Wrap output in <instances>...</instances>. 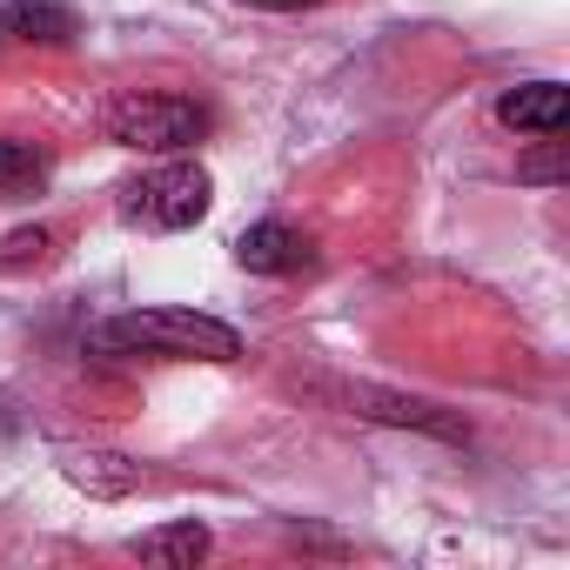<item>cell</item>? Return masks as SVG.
<instances>
[{
	"mask_svg": "<svg viewBox=\"0 0 570 570\" xmlns=\"http://www.w3.org/2000/svg\"><path fill=\"white\" fill-rule=\"evenodd\" d=\"M95 350H148V356H202V363H235L242 336L202 309H135L95 330Z\"/></svg>",
	"mask_w": 570,
	"mask_h": 570,
	"instance_id": "cell-1",
	"label": "cell"
},
{
	"mask_svg": "<svg viewBox=\"0 0 570 570\" xmlns=\"http://www.w3.org/2000/svg\"><path fill=\"white\" fill-rule=\"evenodd\" d=\"M108 135L135 155H181L208 135V108L188 101V95H155V88H135L108 108Z\"/></svg>",
	"mask_w": 570,
	"mask_h": 570,
	"instance_id": "cell-2",
	"label": "cell"
},
{
	"mask_svg": "<svg viewBox=\"0 0 570 570\" xmlns=\"http://www.w3.org/2000/svg\"><path fill=\"white\" fill-rule=\"evenodd\" d=\"M208 202H215V181H208L202 161H161V168H148L141 181L121 188V215L141 222V228H168V235L195 228L208 215Z\"/></svg>",
	"mask_w": 570,
	"mask_h": 570,
	"instance_id": "cell-3",
	"label": "cell"
},
{
	"mask_svg": "<svg viewBox=\"0 0 570 570\" xmlns=\"http://www.w3.org/2000/svg\"><path fill=\"white\" fill-rule=\"evenodd\" d=\"M235 262H242L248 275H296V268L309 262V235L268 215V222H255V228L235 235Z\"/></svg>",
	"mask_w": 570,
	"mask_h": 570,
	"instance_id": "cell-4",
	"label": "cell"
},
{
	"mask_svg": "<svg viewBox=\"0 0 570 570\" xmlns=\"http://www.w3.org/2000/svg\"><path fill=\"white\" fill-rule=\"evenodd\" d=\"M497 121L517 128V135H563L570 95H563V81H523V88H510L497 101Z\"/></svg>",
	"mask_w": 570,
	"mask_h": 570,
	"instance_id": "cell-5",
	"label": "cell"
},
{
	"mask_svg": "<svg viewBox=\"0 0 570 570\" xmlns=\"http://www.w3.org/2000/svg\"><path fill=\"white\" fill-rule=\"evenodd\" d=\"M343 403L356 410V416H383V423H403V430H430V436H463V423L456 416H443L436 403H416V396H396V390H370V383H356V390H343Z\"/></svg>",
	"mask_w": 570,
	"mask_h": 570,
	"instance_id": "cell-6",
	"label": "cell"
},
{
	"mask_svg": "<svg viewBox=\"0 0 570 570\" xmlns=\"http://www.w3.org/2000/svg\"><path fill=\"white\" fill-rule=\"evenodd\" d=\"M61 470H68V483H81L88 497H128V490L141 483V463H128V456H115V450H68Z\"/></svg>",
	"mask_w": 570,
	"mask_h": 570,
	"instance_id": "cell-7",
	"label": "cell"
},
{
	"mask_svg": "<svg viewBox=\"0 0 570 570\" xmlns=\"http://www.w3.org/2000/svg\"><path fill=\"white\" fill-rule=\"evenodd\" d=\"M128 550H135L141 563H161V570H195V563L208 557V530L188 517V523H161V530H141Z\"/></svg>",
	"mask_w": 570,
	"mask_h": 570,
	"instance_id": "cell-8",
	"label": "cell"
},
{
	"mask_svg": "<svg viewBox=\"0 0 570 570\" xmlns=\"http://www.w3.org/2000/svg\"><path fill=\"white\" fill-rule=\"evenodd\" d=\"M0 28L21 35V41H41V48H68L75 41V14L55 8V0H14V8H0Z\"/></svg>",
	"mask_w": 570,
	"mask_h": 570,
	"instance_id": "cell-9",
	"label": "cell"
},
{
	"mask_svg": "<svg viewBox=\"0 0 570 570\" xmlns=\"http://www.w3.org/2000/svg\"><path fill=\"white\" fill-rule=\"evenodd\" d=\"M41 175H48V161L35 141H0V195H28V188H41Z\"/></svg>",
	"mask_w": 570,
	"mask_h": 570,
	"instance_id": "cell-10",
	"label": "cell"
},
{
	"mask_svg": "<svg viewBox=\"0 0 570 570\" xmlns=\"http://www.w3.org/2000/svg\"><path fill=\"white\" fill-rule=\"evenodd\" d=\"M517 175H523V181H537V188H557V181L570 175V161H563V141H557V135H543V148H530V155L517 161Z\"/></svg>",
	"mask_w": 570,
	"mask_h": 570,
	"instance_id": "cell-11",
	"label": "cell"
},
{
	"mask_svg": "<svg viewBox=\"0 0 570 570\" xmlns=\"http://www.w3.org/2000/svg\"><path fill=\"white\" fill-rule=\"evenodd\" d=\"M48 248H55L48 228H14L0 242V268H35V262H48Z\"/></svg>",
	"mask_w": 570,
	"mask_h": 570,
	"instance_id": "cell-12",
	"label": "cell"
},
{
	"mask_svg": "<svg viewBox=\"0 0 570 570\" xmlns=\"http://www.w3.org/2000/svg\"><path fill=\"white\" fill-rule=\"evenodd\" d=\"M242 8H268V14H296V8H323V0H242Z\"/></svg>",
	"mask_w": 570,
	"mask_h": 570,
	"instance_id": "cell-13",
	"label": "cell"
}]
</instances>
